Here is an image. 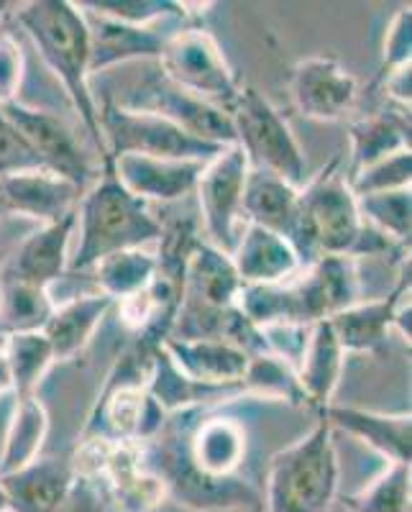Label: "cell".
<instances>
[{
	"label": "cell",
	"instance_id": "obj_1",
	"mask_svg": "<svg viewBox=\"0 0 412 512\" xmlns=\"http://www.w3.org/2000/svg\"><path fill=\"white\" fill-rule=\"evenodd\" d=\"M162 425L154 454H144L167 489L187 505H241L236 474L246 459V428L233 415H218L210 405L180 410Z\"/></svg>",
	"mask_w": 412,
	"mask_h": 512
},
{
	"label": "cell",
	"instance_id": "obj_2",
	"mask_svg": "<svg viewBox=\"0 0 412 512\" xmlns=\"http://www.w3.org/2000/svg\"><path fill=\"white\" fill-rule=\"evenodd\" d=\"M16 18L29 34V39L34 41L39 57L70 95L72 108L82 118V126L100 152V162L108 164L98 123L100 105L90 93V34L77 3L34 0V3L18 8Z\"/></svg>",
	"mask_w": 412,
	"mask_h": 512
},
{
	"label": "cell",
	"instance_id": "obj_3",
	"mask_svg": "<svg viewBox=\"0 0 412 512\" xmlns=\"http://www.w3.org/2000/svg\"><path fill=\"white\" fill-rule=\"evenodd\" d=\"M80 241L70 254L67 272H90L105 256L128 249H146L162 236V221L154 218L149 205L118 182L111 164H103V175L82 192L77 203Z\"/></svg>",
	"mask_w": 412,
	"mask_h": 512
},
{
	"label": "cell",
	"instance_id": "obj_4",
	"mask_svg": "<svg viewBox=\"0 0 412 512\" xmlns=\"http://www.w3.org/2000/svg\"><path fill=\"white\" fill-rule=\"evenodd\" d=\"M364 233L359 203L349 180L338 172L333 159L315 180L300 187L295 226L290 244L295 246L302 267L318 262L320 256H351Z\"/></svg>",
	"mask_w": 412,
	"mask_h": 512
},
{
	"label": "cell",
	"instance_id": "obj_5",
	"mask_svg": "<svg viewBox=\"0 0 412 512\" xmlns=\"http://www.w3.org/2000/svg\"><path fill=\"white\" fill-rule=\"evenodd\" d=\"M338 492V456L331 423L320 415L313 431L272 456L267 512H328Z\"/></svg>",
	"mask_w": 412,
	"mask_h": 512
},
{
	"label": "cell",
	"instance_id": "obj_6",
	"mask_svg": "<svg viewBox=\"0 0 412 512\" xmlns=\"http://www.w3.org/2000/svg\"><path fill=\"white\" fill-rule=\"evenodd\" d=\"M236 131V146L249 159L251 169H264L290 185H305V154L282 113L256 88H241L228 111Z\"/></svg>",
	"mask_w": 412,
	"mask_h": 512
},
{
	"label": "cell",
	"instance_id": "obj_7",
	"mask_svg": "<svg viewBox=\"0 0 412 512\" xmlns=\"http://www.w3.org/2000/svg\"><path fill=\"white\" fill-rule=\"evenodd\" d=\"M100 134H103L108 164L123 154H141L157 159H192V162H210L226 149L208 141H200L182 131L167 118L149 111H131L123 105L108 103L98 108Z\"/></svg>",
	"mask_w": 412,
	"mask_h": 512
},
{
	"label": "cell",
	"instance_id": "obj_8",
	"mask_svg": "<svg viewBox=\"0 0 412 512\" xmlns=\"http://www.w3.org/2000/svg\"><path fill=\"white\" fill-rule=\"evenodd\" d=\"M157 67L177 88L215 108H223L226 113L231 111L244 88L228 64L226 54L218 47V41L198 26H180L169 36L157 59Z\"/></svg>",
	"mask_w": 412,
	"mask_h": 512
},
{
	"label": "cell",
	"instance_id": "obj_9",
	"mask_svg": "<svg viewBox=\"0 0 412 512\" xmlns=\"http://www.w3.org/2000/svg\"><path fill=\"white\" fill-rule=\"evenodd\" d=\"M151 354V351H149ZM144 354L141 359H146ZM141 359L126 356L116 367L121 379L111 377L105 384L93 418L85 428V438H98L108 443H139L151 441L167 423V413L149 395L141 379Z\"/></svg>",
	"mask_w": 412,
	"mask_h": 512
},
{
	"label": "cell",
	"instance_id": "obj_10",
	"mask_svg": "<svg viewBox=\"0 0 412 512\" xmlns=\"http://www.w3.org/2000/svg\"><path fill=\"white\" fill-rule=\"evenodd\" d=\"M249 159L236 144L226 146L218 157L205 164L195 195H198L200 221L208 244L231 256L238 233L244 228V185L249 177Z\"/></svg>",
	"mask_w": 412,
	"mask_h": 512
},
{
	"label": "cell",
	"instance_id": "obj_11",
	"mask_svg": "<svg viewBox=\"0 0 412 512\" xmlns=\"http://www.w3.org/2000/svg\"><path fill=\"white\" fill-rule=\"evenodd\" d=\"M118 105L131 108V111L157 113V116L167 118L175 126H180L182 131H187V134L200 141H208V144H236L231 116L223 108H215V105L177 88L175 82H169L159 72V67L146 80L139 82V88H134L126 98L118 100Z\"/></svg>",
	"mask_w": 412,
	"mask_h": 512
},
{
	"label": "cell",
	"instance_id": "obj_12",
	"mask_svg": "<svg viewBox=\"0 0 412 512\" xmlns=\"http://www.w3.org/2000/svg\"><path fill=\"white\" fill-rule=\"evenodd\" d=\"M0 111L6 113L18 134L24 136L31 152L39 157L41 167L70 180L82 192L93 185L95 172L90 167L88 154L82 152V144L62 118L49 111H41V108H31L21 100L3 105Z\"/></svg>",
	"mask_w": 412,
	"mask_h": 512
},
{
	"label": "cell",
	"instance_id": "obj_13",
	"mask_svg": "<svg viewBox=\"0 0 412 512\" xmlns=\"http://www.w3.org/2000/svg\"><path fill=\"white\" fill-rule=\"evenodd\" d=\"M359 82L333 57H308L295 64L292 98L310 121H341L354 108Z\"/></svg>",
	"mask_w": 412,
	"mask_h": 512
},
{
	"label": "cell",
	"instance_id": "obj_14",
	"mask_svg": "<svg viewBox=\"0 0 412 512\" xmlns=\"http://www.w3.org/2000/svg\"><path fill=\"white\" fill-rule=\"evenodd\" d=\"M77 8L85 16L90 34V75L108 70L113 64L131 62V59H159L167 39L177 31L172 29L175 21L134 26L98 16L93 11H85L82 6Z\"/></svg>",
	"mask_w": 412,
	"mask_h": 512
},
{
	"label": "cell",
	"instance_id": "obj_15",
	"mask_svg": "<svg viewBox=\"0 0 412 512\" xmlns=\"http://www.w3.org/2000/svg\"><path fill=\"white\" fill-rule=\"evenodd\" d=\"M208 162L192 159H157L141 154H123L111 162L118 182L131 195L149 203H177L195 192L200 175Z\"/></svg>",
	"mask_w": 412,
	"mask_h": 512
},
{
	"label": "cell",
	"instance_id": "obj_16",
	"mask_svg": "<svg viewBox=\"0 0 412 512\" xmlns=\"http://www.w3.org/2000/svg\"><path fill=\"white\" fill-rule=\"evenodd\" d=\"M82 190L49 169H26L0 177V203L8 213L34 218L41 226L59 221L77 210Z\"/></svg>",
	"mask_w": 412,
	"mask_h": 512
},
{
	"label": "cell",
	"instance_id": "obj_17",
	"mask_svg": "<svg viewBox=\"0 0 412 512\" xmlns=\"http://www.w3.org/2000/svg\"><path fill=\"white\" fill-rule=\"evenodd\" d=\"M410 292V262L402 267L395 290L382 300H359L351 308L331 315L333 333L346 354H379L389 341V331L395 328V310L402 297Z\"/></svg>",
	"mask_w": 412,
	"mask_h": 512
},
{
	"label": "cell",
	"instance_id": "obj_18",
	"mask_svg": "<svg viewBox=\"0 0 412 512\" xmlns=\"http://www.w3.org/2000/svg\"><path fill=\"white\" fill-rule=\"evenodd\" d=\"M231 262L241 285H279L302 269L295 246L254 223H244L231 251Z\"/></svg>",
	"mask_w": 412,
	"mask_h": 512
},
{
	"label": "cell",
	"instance_id": "obj_19",
	"mask_svg": "<svg viewBox=\"0 0 412 512\" xmlns=\"http://www.w3.org/2000/svg\"><path fill=\"white\" fill-rule=\"evenodd\" d=\"M77 479L75 461L59 456H39L18 472L3 474L8 512H54Z\"/></svg>",
	"mask_w": 412,
	"mask_h": 512
},
{
	"label": "cell",
	"instance_id": "obj_20",
	"mask_svg": "<svg viewBox=\"0 0 412 512\" xmlns=\"http://www.w3.org/2000/svg\"><path fill=\"white\" fill-rule=\"evenodd\" d=\"M164 354L172 359L187 379L213 387H244L249 354L226 338H200V341H177L164 338Z\"/></svg>",
	"mask_w": 412,
	"mask_h": 512
},
{
	"label": "cell",
	"instance_id": "obj_21",
	"mask_svg": "<svg viewBox=\"0 0 412 512\" xmlns=\"http://www.w3.org/2000/svg\"><path fill=\"white\" fill-rule=\"evenodd\" d=\"M75 231L77 210H72L59 221L31 233L24 246L18 249L6 280L26 282V285L44 287V290L52 292L54 282L62 280L67 267H70V239Z\"/></svg>",
	"mask_w": 412,
	"mask_h": 512
},
{
	"label": "cell",
	"instance_id": "obj_22",
	"mask_svg": "<svg viewBox=\"0 0 412 512\" xmlns=\"http://www.w3.org/2000/svg\"><path fill=\"white\" fill-rule=\"evenodd\" d=\"M333 431H346L349 436L359 438L366 446L374 448L379 456L389 464L410 466V448H412V420L410 413L387 415L374 413V410L361 408H341V405H328L320 410Z\"/></svg>",
	"mask_w": 412,
	"mask_h": 512
},
{
	"label": "cell",
	"instance_id": "obj_23",
	"mask_svg": "<svg viewBox=\"0 0 412 512\" xmlns=\"http://www.w3.org/2000/svg\"><path fill=\"white\" fill-rule=\"evenodd\" d=\"M343 359H346V351L338 344L328 318L313 323L295 367L297 382H300V390L305 395V405L318 410L331 405L333 392H336L343 372Z\"/></svg>",
	"mask_w": 412,
	"mask_h": 512
},
{
	"label": "cell",
	"instance_id": "obj_24",
	"mask_svg": "<svg viewBox=\"0 0 412 512\" xmlns=\"http://www.w3.org/2000/svg\"><path fill=\"white\" fill-rule=\"evenodd\" d=\"M113 308V300L103 292L75 295L70 300L54 305L52 315L44 323L41 333L47 336L54 351V359L64 361L80 354L98 331L100 320Z\"/></svg>",
	"mask_w": 412,
	"mask_h": 512
},
{
	"label": "cell",
	"instance_id": "obj_25",
	"mask_svg": "<svg viewBox=\"0 0 412 512\" xmlns=\"http://www.w3.org/2000/svg\"><path fill=\"white\" fill-rule=\"evenodd\" d=\"M297 200H300V187L290 185L287 180L272 175V172H264V169H249L244 203H241L244 223L262 226L290 241L297 216Z\"/></svg>",
	"mask_w": 412,
	"mask_h": 512
},
{
	"label": "cell",
	"instance_id": "obj_26",
	"mask_svg": "<svg viewBox=\"0 0 412 512\" xmlns=\"http://www.w3.org/2000/svg\"><path fill=\"white\" fill-rule=\"evenodd\" d=\"M47 433L49 415L44 402L36 395L16 397V408H13L6 441H3V454H0V477L18 472L21 466L39 459Z\"/></svg>",
	"mask_w": 412,
	"mask_h": 512
},
{
	"label": "cell",
	"instance_id": "obj_27",
	"mask_svg": "<svg viewBox=\"0 0 412 512\" xmlns=\"http://www.w3.org/2000/svg\"><path fill=\"white\" fill-rule=\"evenodd\" d=\"M410 149V116L374 113L351 126V175L389 154Z\"/></svg>",
	"mask_w": 412,
	"mask_h": 512
},
{
	"label": "cell",
	"instance_id": "obj_28",
	"mask_svg": "<svg viewBox=\"0 0 412 512\" xmlns=\"http://www.w3.org/2000/svg\"><path fill=\"white\" fill-rule=\"evenodd\" d=\"M157 269L159 264L154 251L128 249L105 256L103 262L93 267V277L100 287L98 292L108 295L116 303V300H126V297L146 290L157 277Z\"/></svg>",
	"mask_w": 412,
	"mask_h": 512
},
{
	"label": "cell",
	"instance_id": "obj_29",
	"mask_svg": "<svg viewBox=\"0 0 412 512\" xmlns=\"http://www.w3.org/2000/svg\"><path fill=\"white\" fill-rule=\"evenodd\" d=\"M54 310L52 292L16 280H0V333L41 331Z\"/></svg>",
	"mask_w": 412,
	"mask_h": 512
},
{
	"label": "cell",
	"instance_id": "obj_30",
	"mask_svg": "<svg viewBox=\"0 0 412 512\" xmlns=\"http://www.w3.org/2000/svg\"><path fill=\"white\" fill-rule=\"evenodd\" d=\"M6 356L16 397L36 395L41 379L47 377L49 367L57 361L47 336L41 331L8 333Z\"/></svg>",
	"mask_w": 412,
	"mask_h": 512
},
{
	"label": "cell",
	"instance_id": "obj_31",
	"mask_svg": "<svg viewBox=\"0 0 412 512\" xmlns=\"http://www.w3.org/2000/svg\"><path fill=\"white\" fill-rule=\"evenodd\" d=\"M359 203L361 221L372 226L374 231L384 233L397 246H410L412 233V195L410 187L389 192H372L356 198Z\"/></svg>",
	"mask_w": 412,
	"mask_h": 512
},
{
	"label": "cell",
	"instance_id": "obj_32",
	"mask_svg": "<svg viewBox=\"0 0 412 512\" xmlns=\"http://www.w3.org/2000/svg\"><path fill=\"white\" fill-rule=\"evenodd\" d=\"M241 384H244V392L264 397V400H287L292 405H305L295 369L269 351L249 356V367Z\"/></svg>",
	"mask_w": 412,
	"mask_h": 512
},
{
	"label": "cell",
	"instance_id": "obj_33",
	"mask_svg": "<svg viewBox=\"0 0 412 512\" xmlns=\"http://www.w3.org/2000/svg\"><path fill=\"white\" fill-rule=\"evenodd\" d=\"M346 502L351 512H410V466L389 464Z\"/></svg>",
	"mask_w": 412,
	"mask_h": 512
},
{
	"label": "cell",
	"instance_id": "obj_34",
	"mask_svg": "<svg viewBox=\"0 0 412 512\" xmlns=\"http://www.w3.org/2000/svg\"><path fill=\"white\" fill-rule=\"evenodd\" d=\"M77 6L98 13V16L134 26H149L159 24V21H182L187 16L182 3H169V0H82Z\"/></svg>",
	"mask_w": 412,
	"mask_h": 512
},
{
	"label": "cell",
	"instance_id": "obj_35",
	"mask_svg": "<svg viewBox=\"0 0 412 512\" xmlns=\"http://www.w3.org/2000/svg\"><path fill=\"white\" fill-rule=\"evenodd\" d=\"M410 177L412 154L410 149H400V152L389 154V157L379 159V162L369 164V167L349 175V187L356 198H361V195H372V192H389L410 187Z\"/></svg>",
	"mask_w": 412,
	"mask_h": 512
},
{
	"label": "cell",
	"instance_id": "obj_36",
	"mask_svg": "<svg viewBox=\"0 0 412 512\" xmlns=\"http://www.w3.org/2000/svg\"><path fill=\"white\" fill-rule=\"evenodd\" d=\"M41 162L24 136L18 134L16 126L0 111V177L13 175V172H26V169H39Z\"/></svg>",
	"mask_w": 412,
	"mask_h": 512
},
{
	"label": "cell",
	"instance_id": "obj_37",
	"mask_svg": "<svg viewBox=\"0 0 412 512\" xmlns=\"http://www.w3.org/2000/svg\"><path fill=\"white\" fill-rule=\"evenodd\" d=\"M412 57V13L410 6L400 8L389 24L387 36H384V52H382V75L410 64Z\"/></svg>",
	"mask_w": 412,
	"mask_h": 512
},
{
	"label": "cell",
	"instance_id": "obj_38",
	"mask_svg": "<svg viewBox=\"0 0 412 512\" xmlns=\"http://www.w3.org/2000/svg\"><path fill=\"white\" fill-rule=\"evenodd\" d=\"M24 82V52L13 34L0 31V108L16 103Z\"/></svg>",
	"mask_w": 412,
	"mask_h": 512
},
{
	"label": "cell",
	"instance_id": "obj_39",
	"mask_svg": "<svg viewBox=\"0 0 412 512\" xmlns=\"http://www.w3.org/2000/svg\"><path fill=\"white\" fill-rule=\"evenodd\" d=\"M54 512H105L103 495H100L98 482L77 474L75 484H72L67 497L59 502V507Z\"/></svg>",
	"mask_w": 412,
	"mask_h": 512
},
{
	"label": "cell",
	"instance_id": "obj_40",
	"mask_svg": "<svg viewBox=\"0 0 412 512\" xmlns=\"http://www.w3.org/2000/svg\"><path fill=\"white\" fill-rule=\"evenodd\" d=\"M410 64L405 67H397V70L382 75L384 80V95H387L392 103H397L400 108H407L410 111Z\"/></svg>",
	"mask_w": 412,
	"mask_h": 512
},
{
	"label": "cell",
	"instance_id": "obj_41",
	"mask_svg": "<svg viewBox=\"0 0 412 512\" xmlns=\"http://www.w3.org/2000/svg\"><path fill=\"white\" fill-rule=\"evenodd\" d=\"M13 390L11 382V369H8V356H6V336L0 333V397Z\"/></svg>",
	"mask_w": 412,
	"mask_h": 512
},
{
	"label": "cell",
	"instance_id": "obj_42",
	"mask_svg": "<svg viewBox=\"0 0 412 512\" xmlns=\"http://www.w3.org/2000/svg\"><path fill=\"white\" fill-rule=\"evenodd\" d=\"M0 512H8V500H6V492L0 487Z\"/></svg>",
	"mask_w": 412,
	"mask_h": 512
},
{
	"label": "cell",
	"instance_id": "obj_43",
	"mask_svg": "<svg viewBox=\"0 0 412 512\" xmlns=\"http://www.w3.org/2000/svg\"><path fill=\"white\" fill-rule=\"evenodd\" d=\"M8 8H13L11 3H0V18L6 16V13H8Z\"/></svg>",
	"mask_w": 412,
	"mask_h": 512
},
{
	"label": "cell",
	"instance_id": "obj_44",
	"mask_svg": "<svg viewBox=\"0 0 412 512\" xmlns=\"http://www.w3.org/2000/svg\"><path fill=\"white\" fill-rule=\"evenodd\" d=\"M6 216V210H3V203H0V218Z\"/></svg>",
	"mask_w": 412,
	"mask_h": 512
}]
</instances>
